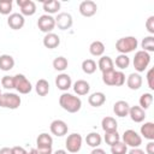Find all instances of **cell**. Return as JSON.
<instances>
[{"mask_svg":"<svg viewBox=\"0 0 154 154\" xmlns=\"http://www.w3.org/2000/svg\"><path fill=\"white\" fill-rule=\"evenodd\" d=\"M59 105L64 111L69 113H77L82 108V100L73 94L65 91L59 96Z\"/></svg>","mask_w":154,"mask_h":154,"instance_id":"obj_1","label":"cell"},{"mask_svg":"<svg viewBox=\"0 0 154 154\" xmlns=\"http://www.w3.org/2000/svg\"><path fill=\"white\" fill-rule=\"evenodd\" d=\"M138 46V41L135 36H124L117 40L116 42V49L119 52V54H128L134 52Z\"/></svg>","mask_w":154,"mask_h":154,"instance_id":"obj_2","label":"cell"},{"mask_svg":"<svg viewBox=\"0 0 154 154\" xmlns=\"http://www.w3.org/2000/svg\"><path fill=\"white\" fill-rule=\"evenodd\" d=\"M22 103V99L16 93H1L0 95V107L8 109H17Z\"/></svg>","mask_w":154,"mask_h":154,"instance_id":"obj_3","label":"cell"},{"mask_svg":"<svg viewBox=\"0 0 154 154\" xmlns=\"http://www.w3.org/2000/svg\"><path fill=\"white\" fill-rule=\"evenodd\" d=\"M132 64H134V67L137 71V73L143 72L148 67V65L150 64V54L147 53V52H144V51H142V49L141 51H137L135 53Z\"/></svg>","mask_w":154,"mask_h":154,"instance_id":"obj_4","label":"cell"},{"mask_svg":"<svg viewBox=\"0 0 154 154\" xmlns=\"http://www.w3.org/2000/svg\"><path fill=\"white\" fill-rule=\"evenodd\" d=\"M122 140H123L122 142L126 144V147H131V148H140V146L142 144V136L132 129L125 130L122 136Z\"/></svg>","mask_w":154,"mask_h":154,"instance_id":"obj_5","label":"cell"},{"mask_svg":"<svg viewBox=\"0 0 154 154\" xmlns=\"http://www.w3.org/2000/svg\"><path fill=\"white\" fill-rule=\"evenodd\" d=\"M14 79V89L19 93V94H29L32 90V85L30 83V81L23 75V73H17L13 76Z\"/></svg>","mask_w":154,"mask_h":154,"instance_id":"obj_6","label":"cell"},{"mask_svg":"<svg viewBox=\"0 0 154 154\" xmlns=\"http://www.w3.org/2000/svg\"><path fill=\"white\" fill-rule=\"evenodd\" d=\"M82 142H83V138L77 132H73V134H70L65 141V147H66V150L70 152V153H78L82 148Z\"/></svg>","mask_w":154,"mask_h":154,"instance_id":"obj_7","label":"cell"},{"mask_svg":"<svg viewBox=\"0 0 154 154\" xmlns=\"http://www.w3.org/2000/svg\"><path fill=\"white\" fill-rule=\"evenodd\" d=\"M36 24H37V28L40 29V31L48 34V32H53V29L55 28V19L53 16L45 13L38 17Z\"/></svg>","mask_w":154,"mask_h":154,"instance_id":"obj_8","label":"cell"},{"mask_svg":"<svg viewBox=\"0 0 154 154\" xmlns=\"http://www.w3.org/2000/svg\"><path fill=\"white\" fill-rule=\"evenodd\" d=\"M54 19H55V26H58V29H60V30H67L73 24L72 16L70 13H67V12L58 13V16Z\"/></svg>","mask_w":154,"mask_h":154,"instance_id":"obj_9","label":"cell"},{"mask_svg":"<svg viewBox=\"0 0 154 154\" xmlns=\"http://www.w3.org/2000/svg\"><path fill=\"white\" fill-rule=\"evenodd\" d=\"M49 130H51V132H52L54 136H57V137H63L64 135L67 134L69 126H67V124H66L64 120H61V119H55V120H53V122L51 123Z\"/></svg>","mask_w":154,"mask_h":154,"instance_id":"obj_10","label":"cell"},{"mask_svg":"<svg viewBox=\"0 0 154 154\" xmlns=\"http://www.w3.org/2000/svg\"><path fill=\"white\" fill-rule=\"evenodd\" d=\"M78 10L83 17H93L97 11V5L93 0H84L79 4Z\"/></svg>","mask_w":154,"mask_h":154,"instance_id":"obj_11","label":"cell"},{"mask_svg":"<svg viewBox=\"0 0 154 154\" xmlns=\"http://www.w3.org/2000/svg\"><path fill=\"white\" fill-rule=\"evenodd\" d=\"M24 24H25V18H24V16L20 14V13H17V12L11 13V14L8 16V18H7V25H8L11 29H13V30H19V29H22V28L24 26Z\"/></svg>","mask_w":154,"mask_h":154,"instance_id":"obj_12","label":"cell"},{"mask_svg":"<svg viewBox=\"0 0 154 154\" xmlns=\"http://www.w3.org/2000/svg\"><path fill=\"white\" fill-rule=\"evenodd\" d=\"M55 85H57V88L59 90L65 93L72 87V79L67 73L61 72L55 77Z\"/></svg>","mask_w":154,"mask_h":154,"instance_id":"obj_13","label":"cell"},{"mask_svg":"<svg viewBox=\"0 0 154 154\" xmlns=\"http://www.w3.org/2000/svg\"><path fill=\"white\" fill-rule=\"evenodd\" d=\"M17 5L23 16H32L36 12V4L32 0H17Z\"/></svg>","mask_w":154,"mask_h":154,"instance_id":"obj_14","label":"cell"},{"mask_svg":"<svg viewBox=\"0 0 154 154\" xmlns=\"http://www.w3.org/2000/svg\"><path fill=\"white\" fill-rule=\"evenodd\" d=\"M129 109H130V105L125 101V100H118L114 102L113 105V112L117 117L124 118L129 114Z\"/></svg>","mask_w":154,"mask_h":154,"instance_id":"obj_15","label":"cell"},{"mask_svg":"<svg viewBox=\"0 0 154 154\" xmlns=\"http://www.w3.org/2000/svg\"><path fill=\"white\" fill-rule=\"evenodd\" d=\"M142 83H143L142 76L140 73H137V72L130 73L128 76V78H126V85L131 90H138L142 87Z\"/></svg>","mask_w":154,"mask_h":154,"instance_id":"obj_16","label":"cell"},{"mask_svg":"<svg viewBox=\"0 0 154 154\" xmlns=\"http://www.w3.org/2000/svg\"><path fill=\"white\" fill-rule=\"evenodd\" d=\"M130 119L135 123H142L146 119V111L142 109L140 106H130L129 114Z\"/></svg>","mask_w":154,"mask_h":154,"instance_id":"obj_17","label":"cell"},{"mask_svg":"<svg viewBox=\"0 0 154 154\" xmlns=\"http://www.w3.org/2000/svg\"><path fill=\"white\" fill-rule=\"evenodd\" d=\"M42 43L46 48L54 49L60 45V37L54 32H48V34L45 35V37L42 40Z\"/></svg>","mask_w":154,"mask_h":154,"instance_id":"obj_18","label":"cell"},{"mask_svg":"<svg viewBox=\"0 0 154 154\" xmlns=\"http://www.w3.org/2000/svg\"><path fill=\"white\" fill-rule=\"evenodd\" d=\"M72 88H73V91L79 96H84L90 91V84L84 79H77L73 83Z\"/></svg>","mask_w":154,"mask_h":154,"instance_id":"obj_19","label":"cell"},{"mask_svg":"<svg viewBox=\"0 0 154 154\" xmlns=\"http://www.w3.org/2000/svg\"><path fill=\"white\" fill-rule=\"evenodd\" d=\"M42 7H43V11L46 12V14L52 16V14L59 12V10L61 7V4L58 0H47V1H43Z\"/></svg>","mask_w":154,"mask_h":154,"instance_id":"obj_20","label":"cell"},{"mask_svg":"<svg viewBox=\"0 0 154 154\" xmlns=\"http://www.w3.org/2000/svg\"><path fill=\"white\" fill-rule=\"evenodd\" d=\"M88 102L93 107H100L106 102V95L102 91H95L88 97Z\"/></svg>","mask_w":154,"mask_h":154,"instance_id":"obj_21","label":"cell"},{"mask_svg":"<svg viewBox=\"0 0 154 154\" xmlns=\"http://www.w3.org/2000/svg\"><path fill=\"white\" fill-rule=\"evenodd\" d=\"M101 128L105 132H112V131H117L118 129V123L116 120V118L113 117H105L101 120Z\"/></svg>","mask_w":154,"mask_h":154,"instance_id":"obj_22","label":"cell"},{"mask_svg":"<svg viewBox=\"0 0 154 154\" xmlns=\"http://www.w3.org/2000/svg\"><path fill=\"white\" fill-rule=\"evenodd\" d=\"M97 67L100 69V71H101L102 73H103V72H107V71H111V70H114V64H113L112 58L108 57V55H102V57L99 59Z\"/></svg>","mask_w":154,"mask_h":154,"instance_id":"obj_23","label":"cell"},{"mask_svg":"<svg viewBox=\"0 0 154 154\" xmlns=\"http://www.w3.org/2000/svg\"><path fill=\"white\" fill-rule=\"evenodd\" d=\"M140 132H141V135H142L146 140H148V141H154V123H152V122H146L144 124L141 125Z\"/></svg>","mask_w":154,"mask_h":154,"instance_id":"obj_24","label":"cell"},{"mask_svg":"<svg viewBox=\"0 0 154 154\" xmlns=\"http://www.w3.org/2000/svg\"><path fill=\"white\" fill-rule=\"evenodd\" d=\"M14 67V59L10 54H1L0 55V70L1 71H10Z\"/></svg>","mask_w":154,"mask_h":154,"instance_id":"obj_25","label":"cell"},{"mask_svg":"<svg viewBox=\"0 0 154 154\" xmlns=\"http://www.w3.org/2000/svg\"><path fill=\"white\" fill-rule=\"evenodd\" d=\"M89 52L94 57H102L105 53V45L99 40L93 41L89 46Z\"/></svg>","mask_w":154,"mask_h":154,"instance_id":"obj_26","label":"cell"},{"mask_svg":"<svg viewBox=\"0 0 154 154\" xmlns=\"http://www.w3.org/2000/svg\"><path fill=\"white\" fill-rule=\"evenodd\" d=\"M35 91L37 93L38 96H46L48 93H49V83L48 81L41 78L36 82L35 84Z\"/></svg>","mask_w":154,"mask_h":154,"instance_id":"obj_27","label":"cell"},{"mask_svg":"<svg viewBox=\"0 0 154 154\" xmlns=\"http://www.w3.org/2000/svg\"><path fill=\"white\" fill-rule=\"evenodd\" d=\"M85 142H87V144L89 147L97 148V147H100V144L102 142V138H101V136L97 132H89L85 136Z\"/></svg>","mask_w":154,"mask_h":154,"instance_id":"obj_28","label":"cell"},{"mask_svg":"<svg viewBox=\"0 0 154 154\" xmlns=\"http://www.w3.org/2000/svg\"><path fill=\"white\" fill-rule=\"evenodd\" d=\"M53 146V138L47 132H42L36 138V147H52Z\"/></svg>","mask_w":154,"mask_h":154,"instance_id":"obj_29","label":"cell"},{"mask_svg":"<svg viewBox=\"0 0 154 154\" xmlns=\"http://www.w3.org/2000/svg\"><path fill=\"white\" fill-rule=\"evenodd\" d=\"M113 64H116V66L119 69V71L125 70L130 65V58L126 54H119V55H117V58L113 61Z\"/></svg>","mask_w":154,"mask_h":154,"instance_id":"obj_30","label":"cell"},{"mask_svg":"<svg viewBox=\"0 0 154 154\" xmlns=\"http://www.w3.org/2000/svg\"><path fill=\"white\" fill-rule=\"evenodd\" d=\"M82 71L84 72V73H87V75H93L95 71H96V67H97V65H96V63H95V60H93V59H85V60H83L82 61Z\"/></svg>","mask_w":154,"mask_h":154,"instance_id":"obj_31","label":"cell"},{"mask_svg":"<svg viewBox=\"0 0 154 154\" xmlns=\"http://www.w3.org/2000/svg\"><path fill=\"white\" fill-rule=\"evenodd\" d=\"M52 65H53L54 70L63 72L64 70H66V69H67L69 61H67V59H66L65 57H61V55H60V57H57V58H54V60H53Z\"/></svg>","mask_w":154,"mask_h":154,"instance_id":"obj_32","label":"cell"},{"mask_svg":"<svg viewBox=\"0 0 154 154\" xmlns=\"http://www.w3.org/2000/svg\"><path fill=\"white\" fill-rule=\"evenodd\" d=\"M141 47H142V51H144L147 53L154 52V36L149 35V36L143 37L141 41Z\"/></svg>","mask_w":154,"mask_h":154,"instance_id":"obj_33","label":"cell"},{"mask_svg":"<svg viewBox=\"0 0 154 154\" xmlns=\"http://www.w3.org/2000/svg\"><path fill=\"white\" fill-rule=\"evenodd\" d=\"M152 102H153V95L150 93H143L141 96H140V100H138V103H140V107L142 109H148L150 106H152Z\"/></svg>","mask_w":154,"mask_h":154,"instance_id":"obj_34","label":"cell"},{"mask_svg":"<svg viewBox=\"0 0 154 154\" xmlns=\"http://www.w3.org/2000/svg\"><path fill=\"white\" fill-rule=\"evenodd\" d=\"M120 141V136L118 134V131H112V132H105V142L111 147L113 144H116L117 142Z\"/></svg>","mask_w":154,"mask_h":154,"instance_id":"obj_35","label":"cell"},{"mask_svg":"<svg viewBox=\"0 0 154 154\" xmlns=\"http://www.w3.org/2000/svg\"><path fill=\"white\" fill-rule=\"evenodd\" d=\"M13 8V2L12 0H0V13L4 16H10L11 11Z\"/></svg>","mask_w":154,"mask_h":154,"instance_id":"obj_36","label":"cell"},{"mask_svg":"<svg viewBox=\"0 0 154 154\" xmlns=\"http://www.w3.org/2000/svg\"><path fill=\"white\" fill-rule=\"evenodd\" d=\"M111 153L112 154H126L128 153V147L122 141H119L116 144L111 146Z\"/></svg>","mask_w":154,"mask_h":154,"instance_id":"obj_37","label":"cell"},{"mask_svg":"<svg viewBox=\"0 0 154 154\" xmlns=\"http://www.w3.org/2000/svg\"><path fill=\"white\" fill-rule=\"evenodd\" d=\"M114 72H116V70H111V71H107V72H103V73H102V82H103L106 85L113 87Z\"/></svg>","mask_w":154,"mask_h":154,"instance_id":"obj_38","label":"cell"},{"mask_svg":"<svg viewBox=\"0 0 154 154\" xmlns=\"http://www.w3.org/2000/svg\"><path fill=\"white\" fill-rule=\"evenodd\" d=\"M125 83V75L123 71H116L114 72V81L113 87H122Z\"/></svg>","mask_w":154,"mask_h":154,"instance_id":"obj_39","label":"cell"},{"mask_svg":"<svg viewBox=\"0 0 154 154\" xmlns=\"http://www.w3.org/2000/svg\"><path fill=\"white\" fill-rule=\"evenodd\" d=\"M1 85L5 89H14V79L13 76H4L1 78Z\"/></svg>","mask_w":154,"mask_h":154,"instance_id":"obj_40","label":"cell"},{"mask_svg":"<svg viewBox=\"0 0 154 154\" xmlns=\"http://www.w3.org/2000/svg\"><path fill=\"white\" fill-rule=\"evenodd\" d=\"M146 77H147V84H148V87L153 90L154 89V69L153 67L148 70Z\"/></svg>","mask_w":154,"mask_h":154,"instance_id":"obj_41","label":"cell"},{"mask_svg":"<svg viewBox=\"0 0 154 154\" xmlns=\"http://www.w3.org/2000/svg\"><path fill=\"white\" fill-rule=\"evenodd\" d=\"M146 29L150 35H154V16H149L146 20Z\"/></svg>","mask_w":154,"mask_h":154,"instance_id":"obj_42","label":"cell"},{"mask_svg":"<svg viewBox=\"0 0 154 154\" xmlns=\"http://www.w3.org/2000/svg\"><path fill=\"white\" fill-rule=\"evenodd\" d=\"M36 154H53L52 147H36Z\"/></svg>","mask_w":154,"mask_h":154,"instance_id":"obj_43","label":"cell"},{"mask_svg":"<svg viewBox=\"0 0 154 154\" xmlns=\"http://www.w3.org/2000/svg\"><path fill=\"white\" fill-rule=\"evenodd\" d=\"M11 150H12V154H25L26 153V149L20 146H14L11 148Z\"/></svg>","mask_w":154,"mask_h":154,"instance_id":"obj_44","label":"cell"},{"mask_svg":"<svg viewBox=\"0 0 154 154\" xmlns=\"http://www.w3.org/2000/svg\"><path fill=\"white\" fill-rule=\"evenodd\" d=\"M146 153L147 154H154V142L149 141L146 146Z\"/></svg>","mask_w":154,"mask_h":154,"instance_id":"obj_45","label":"cell"},{"mask_svg":"<svg viewBox=\"0 0 154 154\" xmlns=\"http://www.w3.org/2000/svg\"><path fill=\"white\" fill-rule=\"evenodd\" d=\"M126 154H144V150H142L141 148H131Z\"/></svg>","mask_w":154,"mask_h":154,"instance_id":"obj_46","label":"cell"},{"mask_svg":"<svg viewBox=\"0 0 154 154\" xmlns=\"http://www.w3.org/2000/svg\"><path fill=\"white\" fill-rule=\"evenodd\" d=\"M90 154H106V152L102 149V148H93V150H91V153Z\"/></svg>","mask_w":154,"mask_h":154,"instance_id":"obj_47","label":"cell"},{"mask_svg":"<svg viewBox=\"0 0 154 154\" xmlns=\"http://www.w3.org/2000/svg\"><path fill=\"white\" fill-rule=\"evenodd\" d=\"M0 154H12V150L8 147H4L0 149Z\"/></svg>","mask_w":154,"mask_h":154,"instance_id":"obj_48","label":"cell"},{"mask_svg":"<svg viewBox=\"0 0 154 154\" xmlns=\"http://www.w3.org/2000/svg\"><path fill=\"white\" fill-rule=\"evenodd\" d=\"M25 154H36V148H29V149H26V153Z\"/></svg>","mask_w":154,"mask_h":154,"instance_id":"obj_49","label":"cell"},{"mask_svg":"<svg viewBox=\"0 0 154 154\" xmlns=\"http://www.w3.org/2000/svg\"><path fill=\"white\" fill-rule=\"evenodd\" d=\"M53 154H67V152L65 149H58V150L53 152Z\"/></svg>","mask_w":154,"mask_h":154,"instance_id":"obj_50","label":"cell"},{"mask_svg":"<svg viewBox=\"0 0 154 154\" xmlns=\"http://www.w3.org/2000/svg\"><path fill=\"white\" fill-rule=\"evenodd\" d=\"M0 95H1V90H0Z\"/></svg>","mask_w":154,"mask_h":154,"instance_id":"obj_51","label":"cell"}]
</instances>
